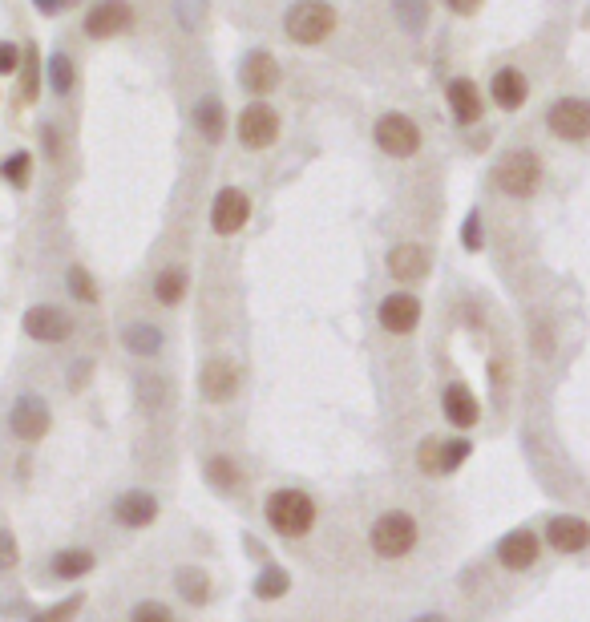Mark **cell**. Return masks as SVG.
Segmentation results:
<instances>
[{"label": "cell", "mask_w": 590, "mask_h": 622, "mask_svg": "<svg viewBox=\"0 0 590 622\" xmlns=\"http://www.w3.org/2000/svg\"><path fill=\"white\" fill-rule=\"evenodd\" d=\"M421 542V526L409 509H384L368 526V546L380 562H405Z\"/></svg>", "instance_id": "6da1fadb"}, {"label": "cell", "mask_w": 590, "mask_h": 622, "mask_svg": "<svg viewBox=\"0 0 590 622\" xmlns=\"http://www.w3.org/2000/svg\"><path fill=\"white\" fill-rule=\"evenodd\" d=\"M263 517L279 538H308L316 526V501H312V493L287 485L263 501Z\"/></svg>", "instance_id": "7a4b0ae2"}, {"label": "cell", "mask_w": 590, "mask_h": 622, "mask_svg": "<svg viewBox=\"0 0 590 622\" xmlns=\"http://www.w3.org/2000/svg\"><path fill=\"white\" fill-rule=\"evenodd\" d=\"M336 9L328 0H295L283 17V33L291 45H324L336 33Z\"/></svg>", "instance_id": "3957f363"}, {"label": "cell", "mask_w": 590, "mask_h": 622, "mask_svg": "<svg viewBox=\"0 0 590 622\" xmlns=\"http://www.w3.org/2000/svg\"><path fill=\"white\" fill-rule=\"evenodd\" d=\"M542 182V162L534 150L518 146V150H506L494 166V186L506 194V198H530Z\"/></svg>", "instance_id": "277c9868"}, {"label": "cell", "mask_w": 590, "mask_h": 622, "mask_svg": "<svg viewBox=\"0 0 590 622\" xmlns=\"http://www.w3.org/2000/svg\"><path fill=\"white\" fill-rule=\"evenodd\" d=\"M546 126L558 142H586L590 138V97H558L546 110Z\"/></svg>", "instance_id": "5b68a950"}, {"label": "cell", "mask_w": 590, "mask_h": 622, "mask_svg": "<svg viewBox=\"0 0 590 622\" xmlns=\"http://www.w3.org/2000/svg\"><path fill=\"white\" fill-rule=\"evenodd\" d=\"M372 138L388 158H413L421 150V126L409 114H380Z\"/></svg>", "instance_id": "8992f818"}, {"label": "cell", "mask_w": 590, "mask_h": 622, "mask_svg": "<svg viewBox=\"0 0 590 622\" xmlns=\"http://www.w3.org/2000/svg\"><path fill=\"white\" fill-rule=\"evenodd\" d=\"M9 429H13L17 441L37 445V441H45L49 429H53V412H49V404H45L41 396L25 392V396H17L13 408H9Z\"/></svg>", "instance_id": "52a82bcc"}, {"label": "cell", "mask_w": 590, "mask_h": 622, "mask_svg": "<svg viewBox=\"0 0 590 622\" xmlns=\"http://www.w3.org/2000/svg\"><path fill=\"white\" fill-rule=\"evenodd\" d=\"M21 328L37 344H61V340L73 336V316H69V311H61L57 303H37V307L25 311Z\"/></svg>", "instance_id": "ba28073f"}, {"label": "cell", "mask_w": 590, "mask_h": 622, "mask_svg": "<svg viewBox=\"0 0 590 622\" xmlns=\"http://www.w3.org/2000/svg\"><path fill=\"white\" fill-rule=\"evenodd\" d=\"M247 219H251V198L239 186H223L215 194V202H211V231L231 239V235H239L247 227Z\"/></svg>", "instance_id": "9c48e42d"}, {"label": "cell", "mask_w": 590, "mask_h": 622, "mask_svg": "<svg viewBox=\"0 0 590 622\" xmlns=\"http://www.w3.org/2000/svg\"><path fill=\"white\" fill-rule=\"evenodd\" d=\"M494 558H498V566L502 570H510V574H526L530 566H538V558H542V538L534 534V530H510L502 542H498V550H494Z\"/></svg>", "instance_id": "30bf717a"}, {"label": "cell", "mask_w": 590, "mask_h": 622, "mask_svg": "<svg viewBox=\"0 0 590 622\" xmlns=\"http://www.w3.org/2000/svg\"><path fill=\"white\" fill-rule=\"evenodd\" d=\"M130 25H134L130 0H97L85 13V37H93V41H110V37L126 33Z\"/></svg>", "instance_id": "8fae6325"}, {"label": "cell", "mask_w": 590, "mask_h": 622, "mask_svg": "<svg viewBox=\"0 0 590 622\" xmlns=\"http://www.w3.org/2000/svg\"><path fill=\"white\" fill-rule=\"evenodd\" d=\"M376 320H380V328L392 332V336H409V332H417V324H421V299L409 295V291H392V295L380 299Z\"/></svg>", "instance_id": "7c38bea8"}, {"label": "cell", "mask_w": 590, "mask_h": 622, "mask_svg": "<svg viewBox=\"0 0 590 622\" xmlns=\"http://www.w3.org/2000/svg\"><path fill=\"white\" fill-rule=\"evenodd\" d=\"M279 138V114L263 101H251L247 110H239V142L247 150H267Z\"/></svg>", "instance_id": "4fadbf2b"}, {"label": "cell", "mask_w": 590, "mask_h": 622, "mask_svg": "<svg viewBox=\"0 0 590 622\" xmlns=\"http://www.w3.org/2000/svg\"><path fill=\"white\" fill-rule=\"evenodd\" d=\"M199 392H203L207 404H227L239 392V368H235V360H227V356L207 360L203 372H199Z\"/></svg>", "instance_id": "5bb4252c"}, {"label": "cell", "mask_w": 590, "mask_h": 622, "mask_svg": "<svg viewBox=\"0 0 590 622\" xmlns=\"http://www.w3.org/2000/svg\"><path fill=\"white\" fill-rule=\"evenodd\" d=\"M546 542L558 554H582L590 546V522L578 513H554L546 522Z\"/></svg>", "instance_id": "9a60e30c"}, {"label": "cell", "mask_w": 590, "mask_h": 622, "mask_svg": "<svg viewBox=\"0 0 590 622\" xmlns=\"http://www.w3.org/2000/svg\"><path fill=\"white\" fill-rule=\"evenodd\" d=\"M114 522L126 530H146L158 522V497L150 489H126L114 501Z\"/></svg>", "instance_id": "2e32d148"}, {"label": "cell", "mask_w": 590, "mask_h": 622, "mask_svg": "<svg viewBox=\"0 0 590 622\" xmlns=\"http://www.w3.org/2000/svg\"><path fill=\"white\" fill-rule=\"evenodd\" d=\"M489 97H494V106L506 110V114L522 110V106H526V97H530V81H526V73H522L518 65H502V69H494V77H489Z\"/></svg>", "instance_id": "e0dca14e"}, {"label": "cell", "mask_w": 590, "mask_h": 622, "mask_svg": "<svg viewBox=\"0 0 590 622\" xmlns=\"http://www.w3.org/2000/svg\"><path fill=\"white\" fill-rule=\"evenodd\" d=\"M239 85L255 97L271 93L279 85V61L267 53V49H251L243 61H239Z\"/></svg>", "instance_id": "ac0fdd59"}, {"label": "cell", "mask_w": 590, "mask_h": 622, "mask_svg": "<svg viewBox=\"0 0 590 622\" xmlns=\"http://www.w3.org/2000/svg\"><path fill=\"white\" fill-rule=\"evenodd\" d=\"M445 101H449V114L457 126H477L481 114H485V101H481V89L469 81V77H453L445 85Z\"/></svg>", "instance_id": "d6986e66"}, {"label": "cell", "mask_w": 590, "mask_h": 622, "mask_svg": "<svg viewBox=\"0 0 590 622\" xmlns=\"http://www.w3.org/2000/svg\"><path fill=\"white\" fill-rule=\"evenodd\" d=\"M384 267H388V275L397 283H421L429 275V251L421 243H397L388 251Z\"/></svg>", "instance_id": "ffe728a7"}, {"label": "cell", "mask_w": 590, "mask_h": 622, "mask_svg": "<svg viewBox=\"0 0 590 622\" xmlns=\"http://www.w3.org/2000/svg\"><path fill=\"white\" fill-rule=\"evenodd\" d=\"M441 412L453 429H473L481 421V404L473 396V388H465L461 380H453L445 392H441Z\"/></svg>", "instance_id": "44dd1931"}, {"label": "cell", "mask_w": 590, "mask_h": 622, "mask_svg": "<svg viewBox=\"0 0 590 622\" xmlns=\"http://www.w3.org/2000/svg\"><path fill=\"white\" fill-rule=\"evenodd\" d=\"M93 566H97V558H93V550H85V546L57 550V554L49 558V570H53V578H61V582H77V578H85Z\"/></svg>", "instance_id": "7402d4cb"}, {"label": "cell", "mask_w": 590, "mask_h": 622, "mask_svg": "<svg viewBox=\"0 0 590 622\" xmlns=\"http://www.w3.org/2000/svg\"><path fill=\"white\" fill-rule=\"evenodd\" d=\"M174 590H178V598L190 602V606H207L211 594H215L207 570H199V566H182V570L174 574Z\"/></svg>", "instance_id": "603a6c76"}, {"label": "cell", "mask_w": 590, "mask_h": 622, "mask_svg": "<svg viewBox=\"0 0 590 622\" xmlns=\"http://www.w3.org/2000/svg\"><path fill=\"white\" fill-rule=\"evenodd\" d=\"M122 344H126V352H130V356H142V360H150V356H158V352H162L166 336H162L154 324H146V320H134V324H126V332H122Z\"/></svg>", "instance_id": "cb8c5ba5"}, {"label": "cell", "mask_w": 590, "mask_h": 622, "mask_svg": "<svg viewBox=\"0 0 590 622\" xmlns=\"http://www.w3.org/2000/svg\"><path fill=\"white\" fill-rule=\"evenodd\" d=\"M194 130H199L207 142H219L227 134V110L219 97H203L199 106H194Z\"/></svg>", "instance_id": "d4e9b609"}, {"label": "cell", "mask_w": 590, "mask_h": 622, "mask_svg": "<svg viewBox=\"0 0 590 622\" xmlns=\"http://www.w3.org/2000/svg\"><path fill=\"white\" fill-rule=\"evenodd\" d=\"M186 271L182 267H162L158 271V279H154V299L162 303V307H178L182 303V295H186Z\"/></svg>", "instance_id": "484cf974"}, {"label": "cell", "mask_w": 590, "mask_h": 622, "mask_svg": "<svg viewBox=\"0 0 590 622\" xmlns=\"http://www.w3.org/2000/svg\"><path fill=\"white\" fill-rule=\"evenodd\" d=\"M469 453H473V441H469V437H449V441L437 437V473L461 469V465L469 461Z\"/></svg>", "instance_id": "4316f807"}, {"label": "cell", "mask_w": 590, "mask_h": 622, "mask_svg": "<svg viewBox=\"0 0 590 622\" xmlns=\"http://www.w3.org/2000/svg\"><path fill=\"white\" fill-rule=\"evenodd\" d=\"M287 590H291V578H287L283 566H263V570H259V578H255V598H259V602H275V598H283Z\"/></svg>", "instance_id": "83f0119b"}, {"label": "cell", "mask_w": 590, "mask_h": 622, "mask_svg": "<svg viewBox=\"0 0 590 622\" xmlns=\"http://www.w3.org/2000/svg\"><path fill=\"white\" fill-rule=\"evenodd\" d=\"M207 481H211L219 493H231V489L239 485V465H235L227 453H215V457L207 461Z\"/></svg>", "instance_id": "f1b7e54d"}, {"label": "cell", "mask_w": 590, "mask_h": 622, "mask_svg": "<svg viewBox=\"0 0 590 622\" xmlns=\"http://www.w3.org/2000/svg\"><path fill=\"white\" fill-rule=\"evenodd\" d=\"M45 73H49V89H53L57 97H65V93L73 89V81H77L73 61H69L65 53H53V57H49V65H45Z\"/></svg>", "instance_id": "f546056e"}, {"label": "cell", "mask_w": 590, "mask_h": 622, "mask_svg": "<svg viewBox=\"0 0 590 622\" xmlns=\"http://www.w3.org/2000/svg\"><path fill=\"white\" fill-rule=\"evenodd\" d=\"M81 606H85V594H69V598H61V602H53L49 610L33 614L29 622H73V618L81 614Z\"/></svg>", "instance_id": "4dcf8cb0"}, {"label": "cell", "mask_w": 590, "mask_h": 622, "mask_svg": "<svg viewBox=\"0 0 590 622\" xmlns=\"http://www.w3.org/2000/svg\"><path fill=\"white\" fill-rule=\"evenodd\" d=\"M65 287H69V295H73L77 303H97V283H93V275H89L85 267H69Z\"/></svg>", "instance_id": "1f68e13d"}, {"label": "cell", "mask_w": 590, "mask_h": 622, "mask_svg": "<svg viewBox=\"0 0 590 622\" xmlns=\"http://www.w3.org/2000/svg\"><path fill=\"white\" fill-rule=\"evenodd\" d=\"M130 622H174V614H170L166 602H158V598H142V602H134Z\"/></svg>", "instance_id": "d6a6232c"}, {"label": "cell", "mask_w": 590, "mask_h": 622, "mask_svg": "<svg viewBox=\"0 0 590 622\" xmlns=\"http://www.w3.org/2000/svg\"><path fill=\"white\" fill-rule=\"evenodd\" d=\"M0 174H5L13 186H29V174H33V158H29V150H17L13 158H5Z\"/></svg>", "instance_id": "836d02e7"}, {"label": "cell", "mask_w": 590, "mask_h": 622, "mask_svg": "<svg viewBox=\"0 0 590 622\" xmlns=\"http://www.w3.org/2000/svg\"><path fill=\"white\" fill-rule=\"evenodd\" d=\"M21 65H25L21 97H25V101H37V93H41V73H37V49H33V45L25 49V61H21Z\"/></svg>", "instance_id": "e575fe53"}, {"label": "cell", "mask_w": 590, "mask_h": 622, "mask_svg": "<svg viewBox=\"0 0 590 622\" xmlns=\"http://www.w3.org/2000/svg\"><path fill=\"white\" fill-rule=\"evenodd\" d=\"M17 562H21V546H17V538L5 526H0V574L17 570Z\"/></svg>", "instance_id": "d590c367"}, {"label": "cell", "mask_w": 590, "mask_h": 622, "mask_svg": "<svg viewBox=\"0 0 590 622\" xmlns=\"http://www.w3.org/2000/svg\"><path fill=\"white\" fill-rule=\"evenodd\" d=\"M392 9H397V17L417 33L421 21H425V0H392Z\"/></svg>", "instance_id": "8d00e7d4"}, {"label": "cell", "mask_w": 590, "mask_h": 622, "mask_svg": "<svg viewBox=\"0 0 590 622\" xmlns=\"http://www.w3.org/2000/svg\"><path fill=\"white\" fill-rule=\"evenodd\" d=\"M417 469H421L425 477L437 473V437H425V441L417 445Z\"/></svg>", "instance_id": "74e56055"}, {"label": "cell", "mask_w": 590, "mask_h": 622, "mask_svg": "<svg viewBox=\"0 0 590 622\" xmlns=\"http://www.w3.org/2000/svg\"><path fill=\"white\" fill-rule=\"evenodd\" d=\"M17 69H21V49L0 41V73H17Z\"/></svg>", "instance_id": "f35d334b"}, {"label": "cell", "mask_w": 590, "mask_h": 622, "mask_svg": "<svg viewBox=\"0 0 590 622\" xmlns=\"http://www.w3.org/2000/svg\"><path fill=\"white\" fill-rule=\"evenodd\" d=\"M461 239H465V247H469V251H481V219H477V211L469 215V223H465Z\"/></svg>", "instance_id": "ab89813d"}, {"label": "cell", "mask_w": 590, "mask_h": 622, "mask_svg": "<svg viewBox=\"0 0 590 622\" xmlns=\"http://www.w3.org/2000/svg\"><path fill=\"white\" fill-rule=\"evenodd\" d=\"M534 348H538V356H550V352H554V332H550V324H538V328H534Z\"/></svg>", "instance_id": "60d3db41"}, {"label": "cell", "mask_w": 590, "mask_h": 622, "mask_svg": "<svg viewBox=\"0 0 590 622\" xmlns=\"http://www.w3.org/2000/svg\"><path fill=\"white\" fill-rule=\"evenodd\" d=\"M445 9H449L453 17H473V13L481 9V0H445Z\"/></svg>", "instance_id": "b9f144b4"}, {"label": "cell", "mask_w": 590, "mask_h": 622, "mask_svg": "<svg viewBox=\"0 0 590 622\" xmlns=\"http://www.w3.org/2000/svg\"><path fill=\"white\" fill-rule=\"evenodd\" d=\"M417 622H449V618H445V614H421Z\"/></svg>", "instance_id": "7bdbcfd3"}]
</instances>
